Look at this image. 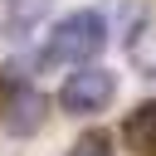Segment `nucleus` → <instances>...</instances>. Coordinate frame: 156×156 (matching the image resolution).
Listing matches in <instances>:
<instances>
[{
  "instance_id": "obj_4",
  "label": "nucleus",
  "mask_w": 156,
  "mask_h": 156,
  "mask_svg": "<svg viewBox=\"0 0 156 156\" xmlns=\"http://www.w3.org/2000/svg\"><path fill=\"white\" fill-rule=\"evenodd\" d=\"M122 136L136 156H156V102H136L122 122Z\"/></svg>"
},
{
  "instance_id": "obj_3",
  "label": "nucleus",
  "mask_w": 156,
  "mask_h": 156,
  "mask_svg": "<svg viewBox=\"0 0 156 156\" xmlns=\"http://www.w3.org/2000/svg\"><path fill=\"white\" fill-rule=\"evenodd\" d=\"M5 132L10 136H34L44 122H49V98L39 93V88H15L10 98H5Z\"/></svg>"
},
{
  "instance_id": "obj_1",
  "label": "nucleus",
  "mask_w": 156,
  "mask_h": 156,
  "mask_svg": "<svg viewBox=\"0 0 156 156\" xmlns=\"http://www.w3.org/2000/svg\"><path fill=\"white\" fill-rule=\"evenodd\" d=\"M102 44H107V15L73 10L54 24V34L44 44V63H88L93 54H102Z\"/></svg>"
},
{
  "instance_id": "obj_6",
  "label": "nucleus",
  "mask_w": 156,
  "mask_h": 156,
  "mask_svg": "<svg viewBox=\"0 0 156 156\" xmlns=\"http://www.w3.org/2000/svg\"><path fill=\"white\" fill-rule=\"evenodd\" d=\"M68 156H112V136H107L102 127H93V132H83V136L73 141Z\"/></svg>"
},
{
  "instance_id": "obj_2",
  "label": "nucleus",
  "mask_w": 156,
  "mask_h": 156,
  "mask_svg": "<svg viewBox=\"0 0 156 156\" xmlns=\"http://www.w3.org/2000/svg\"><path fill=\"white\" fill-rule=\"evenodd\" d=\"M112 98H117V73H107V68H98V63L73 68V73L63 78V88H58V107L73 112V117L102 112Z\"/></svg>"
},
{
  "instance_id": "obj_5",
  "label": "nucleus",
  "mask_w": 156,
  "mask_h": 156,
  "mask_svg": "<svg viewBox=\"0 0 156 156\" xmlns=\"http://www.w3.org/2000/svg\"><path fill=\"white\" fill-rule=\"evenodd\" d=\"M127 54H132V63H136L146 78H156V29H136L132 44H127Z\"/></svg>"
},
{
  "instance_id": "obj_7",
  "label": "nucleus",
  "mask_w": 156,
  "mask_h": 156,
  "mask_svg": "<svg viewBox=\"0 0 156 156\" xmlns=\"http://www.w3.org/2000/svg\"><path fill=\"white\" fill-rule=\"evenodd\" d=\"M44 10H49V0H10V20L15 24H34Z\"/></svg>"
}]
</instances>
